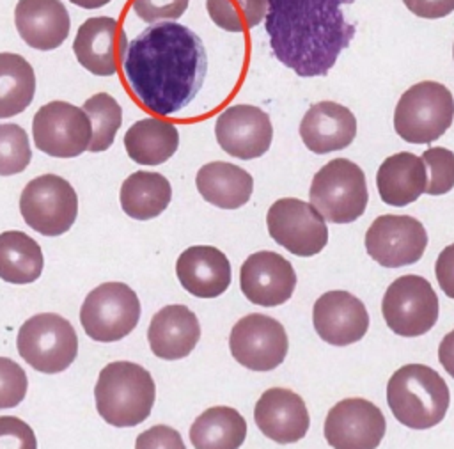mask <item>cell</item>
<instances>
[{"mask_svg":"<svg viewBox=\"0 0 454 449\" xmlns=\"http://www.w3.org/2000/svg\"><path fill=\"white\" fill-rule=\"evenodd\" d=\"M124 78L137 101L156 115H174L199 94L207 55L200 37L176 21L153 23L129 41Z\"/></svg>","mask_w":454,"mask_h":449,"instance_id":"cell-1","label":"cell"},{"mask_svg":"<svg viewBox=\"0 0 454 449\" xmlns=\"http://www.w3.org/2000/svg\"><path fill=\"white\" fill-rule=\"evenodd\" d=\"M355 0H268L264 28L278 62L298 76H325L356 27L344 5Z\"/></svg>","mask_w":454,"mask_h":449,"instance_id":"cell-2","label":"cell"},{"mask_svg":"<svg viewBox=\"0 0 454 449\" xmlns=\"http://www.w3.org/2000/svg\"><path fill=\"white\" fill-rule=\"evenodd\" d=\"M96 408L105 422L128 428L144 422L154 405L156 385L147 369L135 362L106 364L94 387Z\"/></svg>","mask_w":454,"mask_h":449,"instance_id":"cell-3","label":"cell"},{"mask_svg":"<svg viewBox=\"0 0 454 449\" xmlns=\"http://www.w3.org/2000/svg\"><path fill=\"white\" fill-rule=\"evenodd\" d=\"M387 403L401 424L427 429L443 421L450 394L445 380L433 367L406 364L390 376Z\"/></svg>","mask_w":454,"mask_h":449,"instance_id":"cell-4","label":"cell"},{"mask_svg":"<svg viewBox=\"0 0 454 449\" xmlns=\"http://www.w3.org/2000/svg\"><path fill=\"white\" fill-rule=\"evenodd\" d=\"M310 206L328 222L349 224L364 215L369 201L364 170L346 158L325 163L312 177Z\"/></svg>","mask_w":454,"mask_h":449,"instance_id":"cell-5","label":"cell"},{"mask_svg":"<svg viewBox=\"0 0 454 449\" xmlns=\"http://www.w3.org/2000/svg\"><path fill=\"white\" fill-rule=\"evenodd\" d=\"M454 98L438 82H419L404 91L394 110L395 133L411 144L438 140L452 124Z\"/></svg>","mask_w":454,"mask_h":449,"instance_id":"cell-6","label":"cell"},{"mask_svg":"<svg viewBox=\"0 0 454 449\" xmlns=\"http://www.w3.org/2000/svg\"><path fill=\"white\" fill-rule=\"evenodd\" d=\"M16 346L30 367L55 374L66 371L76 358L78 335L60 314L41 312L20 327Z\"/></svg>","mask_w":454,"mask_h":449,"instance_id":"cell-7","label":"cell"},{"mask_svg":"<svg viewBox=\"0 0 454 449\" xmlns=\"http://www.w3.org/2000/svg\"><path fill=\"white\" fill-rule=\"evenodd\" d=\"M140 302L124 282H105L94 288L80 309V323L85 334L99 343H114L126 337L138 323Z\"/></svg>","mask_w":454,"mask_h":449,"instance_id":"cell-8","label":"cell"},{"mask_svg":"<svg viewBox=\"0 0 454 449\" xmlns=\"http://www.w3.org/2000/svg\"><path fill=\"white\" fill-rule=\"evenodd\" d=\"M20 211L27 225L44 236L71 229L78 215V197L71 183L57 174H43L27 183L20 195Z\"/></svg>","mask_w":454,"mask_h":449,"instance_id":"cell-9","label":"cell"},{"mask_svg":"<svg viewBox=\"0 0 454 449\" xmlns=\"http://www.w3.org/2000/svg\"><path fill=\"white\" fill-rule=\"evenodd\" d=\"M381 314L394 334L419 337L429 332L438 319V296L427 279L403 275L387 288Z\"/></svg>","mask_w":454,"mask_h":449,"instance_id":"cell-10","label":"cell"},{"mask_svg":"<svg viewBox=\"0 0 454 449\" xmlns=\"http://www.w3.org/2000/svg\"><path fill=\"white\" fill-rule=\"evenodd\" d=\"M32 137L35 147L44 154L74 158L89 149L92 126L82 108L67 101H50L35 112Z\"/></svg>","mask_w":454,"mask_h":449,"instance_id":"cell-11","label":"cell"},{"mask_svg":"<svg viewBox=\"0 0 454 449\" xmlns=\"http://www.w3.org/2000/svg\"><path fill=\"white\" fill-rule=\"evenodd\" d=\"M270 236L286 250L300 257L319 254L328 243L325 218L310 202L284 197L275 201L266 213Z\"/></svg>","mask_w":454,"mask_h":449,"instance_id":"cell-12","label":"cell"},{"mask_svg":"<svg viewBox=\"0 0 454 449\" xmlns=\"http://www.w3.org/2000/svg\"><path fill=\"white\" fill-rule=\"evenodd\" d=\"M232 357L252 371H271L287 355L289 341L286 328L271 316L252 312L236 321L229 335Z\"/></svg>","mask_w":454,"mask_h":449,"instance_id":"cell-13","label":"cell"},{"mask_svg":"<svg viewBox=\"0 0 454 449\" xmlns=\"http://www.w3.org/2000/svg\"><path fill=\"white\" fill-rule=\"evenodd\" d=\"M427 247L424 225L410 215H381L365 232L367 254L385 268L417 263Z\"/></svg>","mask_w":454,"mask_h":449,"instance_id":"cell-14","label":"cell"},{"mask_svg":"<svg viewBox=\"0 0 454 449\" xmlns=\"http://www.w3.org/2000/svg\"><path fill=\"white\" fill-rule=\"evenodd\" d=\"M385 429L383 412L362 398L340 399L325 419V438L333 449H376Z\"/></svg>","mask_w":454,"mask_h":449,"instance_id":"cell-15","label":"cell"},{"mask_svg":"<svg viewBox=\"0 0 454 449\" xmlns=\"http://www.w3.org/2000/svg\"><path fill=\"white\" fill-rule=\"evenodd\" d=\"M220 147L239 160L262 156L273 140L270 115L254 105H232L225 108L215 124Z\"/></svg>","mask_w":454,"mask_h":449,"instance_id":"cell-16","label":"cell"},{"mask_svg":"<svg viewBox=\"0 0 454 449\" xmlns=\"http://www.w3.org/2000/svg\"><path fill=\"white\" fill-rule=\"evenodd\" d=\"M239 288L248 302L262 307L286 303L296 288L293 264L273 250L250 254L239 268Z\"/></svg>","mask_w":454,"mask_h":449,"instance_id":"cell-17","label":"cell"},{"mask_svg":"<svg viewBox=\"0 0 454 449\" xmlns=\"http://www.w3.org/2000/svg\"><path fill=\"white\" fill-rule=\"evenodd\" d=\"M128 48L126 32L115 18L94 16L85 20L73 41V51L82 67L98 76L119 71Z\"/></svg>","mask_w":454,"mask_h":449,"instance_id":"cell-18","label":"cell"},{"mask_svg":"<svg viewBox=\"0 0 454 449\" xmlns=\"http://www.w3.org/2000/svg\"><path fill=\"white\" fill-rule=\"evenodd\" d=\"M312 323L317 335L333 346H348L360 341L369 328L365 305L348 291H326L312 309Z\"/></svg>","mask_w":454,"mask_h":449,"instance_id":"cell-19","label":"cell"},{"mask_svg":"<svg viewBox=\"0 0 454 449\" xmlns=\"http://www.w3.org/2000/svg\"><path fill=\"white\" fill-rule=\"evenodd\" d=\"M254 421L262 435L277 444L298 442L310 424L301 396L284 387H271L262 392L254 408Z\"/></svg>","mask_w":454,"mask_h":449,"instance_id":"cell-20","label":"cell"},{"mask_svg":"<svg viewBox=\"0 0 454 449\" xmlns=\"http://www.w3.org/2000/svg\"><path fill=\"white\" fill-rule=\"evenodd\" d=\"M356 135L353 112L335 101L314 103L300 122V137L305 147L316 154H326L348 147Z\"/></svg>","mask_w":454,"mask_h":449,"instance_id":"cell-21","label":"cell"},{"mask_svg":"<svg viewBox=\"0 0 454 449\" xmlns=\"http://www.w3.org/2000/svg\"><path fill=\"white\" fill-rule=\"evenodd\" d=\"M176 275L190 295L216 298L225 293L231 284V263L216 247L193 245L179 254Z\"/></svg>","mask_w":454,"mask_h":449,"instance_id":"cell-22","label":"cell"},{"mask_svg":"<svg viewBox=\"0 0 454 449\" xmlns=\"http://www.w3.org/2000/svg\"><path fill=\"white\" fill-rule=\"evenodd\" d=\"M14 23L20 37L35 50H55L69 34V12L60 0H18Z\"/></svg>","mask_w":454,"mask_h":449,"instance_id":"cell-23","label":"cell"},{"mask_svg":"<svg viewBox=\"0 0 454 449\" xmlns=\"http://www.w3.org/2000/svg\"><path fill=\"white\" fill-rule=\"evenodd\" d=\"M151 351L163 360H179L192 353L200 339V325L193 311L174 303L160 309L147 330Z\"/></svg>","mask_w":454,"mask_h":449,"instance_id":"cell-24","label":"cell"},{"mask_svg":"<svg viewBox=\"0 0 454 449\" xmlns=\"http://www.w3.org/2000/svg\"><path fill=\"white\" fill-rule=\"evenodd\" d=\"M427 172L422 158L403 151L383 160L376 172V186L385 204L403 208L415 202L426 190Z\"/></svg>","mask_w":454,"mask_h":449,"instance_id":"cell-25","label":"cell"},{"mask_svg":"<svg viewBox=\"0 0 454 449\" xmlns=\"http://www.w3.org/2000/svg\"><path fill=\"white\" fill-rule=\"evenodd\" d=\"M195 185L209 204L222 209H236L248 202L254 192L252 176L229 161H209L197 172Z\"/></svg>","mask_w":454,"mask_h":449,"instance_id":"cell-26","label":"cell"},{"mask_svg":"<svg viewBox=\"0 0 454 449\" xmlns=\"http://www.w3.org/2000/svg\"><path fill=\"white\" fill-rule=\"evenodd\" d=\"M179 146L177 128L158 117H145L133 122L124 135L128 156L140 165L165 163Z\"/></svg>","mask_w":454,"mask_h":449,"instance_id":"cell-27","label":"cell"},{"mask_svg":"<svg viewBox=\"0 0 454 449\" xmlns=\"http://www.w3.org/2000/svg\"><path fill=\"white\" fill-rule=\"evenodd\" d=\"M119 199L128 217L151 220L167 209L172 199V188L163 174L137 170L122 181Z\"/></svg>","mask_w":454,"mask_h":449,"instance_id":"cell-28","label":"cell"},{"mask_svg":"<svg viewBox=\"0 0 454 449\" xmlns=\"http://www.w3.org/2000/svg\"><path fill=\"white\" fill-rule=\"evenodd\" d=\"M247 438L245 417L231 406L204 410L190 428L195 449H239Z\"/></svg>","mask_w":454,"mask_h":449,"instance_id":"cell-29","label":"cell"},{"mask_svg":"<svg viewBox=\"0 0 454 449\" xmlns=\"http://www.w3.org/2000/svg\"><path fill=\"white\" fill-rule=\"evenodd\" d=\"M44 257L39 243L23 231L0 232V279L30 284L43 273Z\"/></svg>","mask_w":454,"mask_h":449,"instance_id":"cell-30","label":"cell"},{"mask_svg":"<svg viewBox=\"0 0 454 449\" xmlns=\"http://www.w3.org/2000/svg\"><path fill=\"white\" fill-rule=\"evenodd\" d=\"M35 75L18 53H0V119L21 114L34 99Z\"/></svg>","mask_w":454,"mask_h":449,"instance_id":"cell-31","label":"cell"},{"mask_svg":"<svg viewBox=\"0 0 454 449\" xmlns=\"http://www.w3.org/2000/svg\"><path fill=\"white\" fill-rule=\"evenodd\" d=\"M82 110L87 114L92 126V138L89 144V151L92 153L106 151L114 144L115 135L122 122L121 105L110 94L98 92L83 103Z\"/></svg>","mask_w":454,"mask_h":449,"instance_id":"cell-32","label":"cell"},{"mask_svg":"<svg viewBox=\"0 0 454 449\" xmlns=\"http://www.w3.org/2000/svg\"><path fill=\"white\" fill-rule=\"evenodd\" d=\"M206 9L216 27L243 32L264 20L268 0H206Z\"/></svg>","mask_w":454,"mask_h":449,"instance_id":"cell-33","label":"cell"},{"mask_svg":"<svg viewBox=\"0 0 454 449\" xmlns=\"http://www.w3.org/2000/svg\"><path fill=\"white\" fill-rule=\"evenodd\" d=\"M32 160L27 131L18 124H0V176L23 172Z\"/></svg>","mask_w":454,"mask_h":449,"instance_id":"cell-34","label":"cell"},{"mask_svg":"<svg viewBox=\"0 0 454 449\" xmlns=\"http://www.w3.org/2000/svg\"><path fill=\"white\" fill-rule=\"evenodd\" d=\"M427 172L426 193L443 195L454 188V153L445 147H429L422 153Z\"/></svg>","mask_w":454,"mask_h":449,"instance_id":"cell-35","label":"cell"},{"mask_svg":"<svg viewBox=\"0 0 454 449\" xmlns=\"http://www.w3.org/2000/svg\"><path fill=\"white\" fill-rule=\"evenodd\" d=\"M28 380L20 364L0 357V410L14 408L27 396Z\"/></svg>","mask_w":454,"mask_h":449,"instance_id":"cell-36","label":"cell"},{"mask_svg":"<svg viewBox=\"0 0 454 449\" xmlns=\"http://www.w3.org/2000/svg\"><path fill=\"white\" fill-rule=\"evenodd\" d=\"M0 449H37L34 429L14 415H0Z\"/></svg>","mask_w":454,"mask_h":449,"instance_id":"cell-37","label":"cell"},{"mask_svg":"<svg viewBox=\"0 0 454 449\" xmlns=\"http://www.w3.org/2000/svg\"><path fill=\"white\" fill-rule=\"evenodd\" d=\"M190 0H133V11L145 23L177 20L188 9Z\"/></svg>","mask_w":454,"mask_h":449,"instance_id":"cell-38","label":"cell"},{"mask_svg":"<svg viewBox=\"0 0 454 449\" xmlns=\"http://www.w3.org/2000/svg\"><path fill=\"white\" fill-rule=\"evenodd\" d=\"M135 449H186L177 429L156 424L137 437Z\"/></svg>","mask_w":454,"mask_h":449,"instance_id":"cell-39","label":"cell"},{"mask_svg":"<svg viewBox=\"0 0 454 449\" xmlns=\"http://www.w3.org/2000/svg\"><path fill=\"white\" fill-rule=\"evenodd\" d=\"M434 273L442 291L449 298H454V243L447 245L438 254V259L434 263Z\"/></svg>","mask_w":454,"mask_h":449,"instance_id":"cell-40","label":"cell"},{"mask_svg":"<svg viewBox=\"0 0 454 449\" xmlns=\"http://www.w3.org/2000/svg\"><path fill=\"white\" fill-rule=\"evenodd\" d=\"M410 12L419 18L436 20L454 11V0H403Z\"/></svg>","mask_w":454,"mask_h":449,"instance_id":"cell-41","label":"cell"},{"mask_svg":"<svg viewBox=\"0 0 454 449\" xmlns=\"http://www.w3.org/2000/svg\"><path fill=\"white\" fill-rule=\"evenodd\" d=\"M438 360L443 369L454 378V330H450L438 346Z\"/></svg>","mask_w":454,"mask_h":449,"instance_id":"cell-42","label":"cell"},{"mask_svg":"<svg viewBox=\"0 0 454 449\" xmlns=\"http://www.w3.org/2000/svg\"><path fill=\"white\" fill-rule=\"evenodd\" d=\"M69 2L78 5V7H83V9H99V7L106 5L112 0H69Z\"/></svg>","mask_w":454,"mask_h":449,"instance_id":"cell-43","label":"cell"},{"mask_svg":"<svg viewBox=\"0 0 454 449\" xmlns=\"http://www.w3.org/2000/svg\"><path fill=\"white\" fill-rule=\"evenodd\" d=\"M452 57H454V44H452Z\"/></svg>","mask_w":454,"mask_h":449,"instance_id":"cell-44","label":"cell"}]
</instances>
